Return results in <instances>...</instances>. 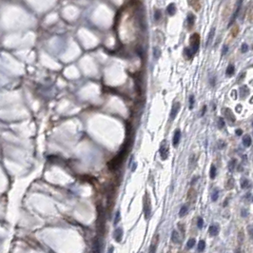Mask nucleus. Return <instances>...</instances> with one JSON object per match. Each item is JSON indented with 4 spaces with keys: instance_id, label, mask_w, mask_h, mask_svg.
<instances>
[{
    "instance_id": "1",
    "label": "nucleus",
    "mask_w": 253,
    "mask_h": 253,
    "mask_svg": "<svg viewBox=\"0 0 253 253\" xmlns=\"http://www.w3.org/2000/svg\"><path fill=\"white\" fill-rule=\"evenodd\" d=\"M130 145H132V141H130V139H128L126 141V145H125L124 148L121 149V151L115 156L114 158H112L111 160L108 163V167H109V168H110V171H116L117 168H119L120 167H121L122 163H123V161H124L125 156H126V152H128V149H129V148L130 147Z\"/></svg>"
},
{
    "instance_id": "2",
    "label": "nucleus",
    "mask_w": 253,
    "mask_h": 253,
    "mask_svg": "<svg viewBox=\"0 0 253 253\" xmlns=\"http://www.w3.org/2000/svg\"><path fill=\"white\" fill-rule=\"evenodd\" d=\"M199 45H200V38L199 35L197 33H194L192 36L190 37V51L192 52V54H195L197 52L198 49H199Z\"/></svg>"
},
{
    "instance_id": "3",
    "label": "nucleus",
    "mask_w": 253,
    "mask_h": 253,
    "mask_svg": "<svg viewBox=\"0 0 253 253\" xmlns=\"http://www.w3.org/2000/svg\"><path fill=\"white\" fill-rule=\"evenodd\" d=\"M168 152H169L168 145L167 142L164 141V143L161 145V148H160V154H161V158H162V160H167V159H168Z\"/></svg>"
},
{
    "instance_id": "4",
    "label": "nucleus",
    "mask_w": 253,
    "mask_h": 253,
    "mask_svg": "<svg viewBox=\"0 0 253 253\" xmlns=\"http://www.w3.org/2000/svg\"><path fill=\"white\" fill-rule=\"evenodd\" d=\"M242 4H243V0H238V1H237L236 8H235V12H234L233 15H232V17H231L230 21H229L228 27H230L231 25H232V23H233L234 21H235V19L237 18V16H238V14H239V12H240V11H241Z\"/></svg>"
},
{
    "instance_id": "5",
    "label": "nucleus",
    "mask_w": 253,
    "mask_h": 253,
    "mask_svg": "<svg viewBox=\"0 0 253 253\" xmlns=\"http://www.w3.org/2000/svg\"><path fill=\"white\" fill-rule=\"evenodd\" d=\"M223 114L225 115V117H226V119L228 120V121L230 122H235V116H234V114L232 113V111H231L229 109H227V108H225V109H223Z\"/></svg>"
},
{
    "instance_id": "6",
    "label": "nucleus",
    "mask_w": 253,
    "mask_h": 253,
    "mask_svg": "<svg viewBox=\"0 0 253 253\" xmlns=\"http://www.w3.org/2000/svg\"><path fill=\"white\" fill-rule=\"evenodd\" d=\"M179 110H180V103L176 102L175 104L172 106V109H171V120H173L176 117L177 113L179 112Z\"/></svg>"
},
{
    "instance_id": "7",
    "label": "nucleus",
    "mask_w": 253,
    "mask_h": 253,
    "mask_svg": "<svg viewBox=\"0 0 253 253\" xmlns=\"http://www.w3.org/2000/svg\"><path fill=\"white\" fill-rule=\"evenodd\" d=\"M181 139V132L180 129H176L175 133H174V136H173V140H172V144L174 147H177V145L179 144Z\"/></svg>"
},
{
    "instance_id": "8",
    "label": "nucleus",
    "mask_w": 253,
    "mask_h": 253,
    "mask_svg": "<svg viewBox=\"0 0 253 253\" xmlns=\"http://www.w3.org/2000/svg\"><path fill=\"white\" fill-rule=\"evenodd\" d=\"M214 34H215V28H212V29L210 30V32H209L208 36H207V43H206V46L207 47H208L209 45L211 44L212 40H213V37H214Z\"/></svg>"
},
{
    "instance_id": "9",
    "label": "nucleus",
    "mask_w": 253,
    "mask_h": 253,
    "mask_svg": "<svg viewBox=\"0 0 253 253\" xmlns=\"http://www.w3.org/2000/svg\"><path fill=\"white\" fill-rule=\"evenodd\" d=\"M114 238L116 242H121L122 238H123V230L122 228H117L114 231Z\"/></svg>"
},
{
    "instance_id": "10",
    "label": "nucleus",
    "mask_w": 253,
    "mask_h": 253,
    "mask_svg": "<svg viewBox=\"0 0 253 253\" xmlns=\"http://www.w3.org/2000/svg\"><path fill=\"white\" fill-rule=\"evenodd\" d=\"M93 251L96 253H99L101 251V243H100V240H98V239H94V242H93Z\"/></svg>"
},
{
    "instance_id": "11",
    "label": "nucleus",
    "mask_w": 253,
    "mask_h": 253,
    "mask_svg": "<svg viewBox=\"0 0 253 253\" xmlns=\"http://www.w3.org/2000/svg\"><path fill=\"white\" fill-rule=\"evenodd\" d=\"M208 232H209V234H210L211 236H216L217 234H218V232H219L218 226H214V225L210 226H209V228H208Z\"/></svg>"
},
{
    "instance_id": "12",
    "label": "nucleus",
    "mask_w": 253,
    "mask_h": 253,
    "mask_svg": "<svg viewBox=\"0 0 253 253\" xmlns=\"http://www.w3.org/2000/svg\"><path fill=\"white\" fill-rule=\"evenodd\" d=\"M171 241L173 242V243H179V241H180V236H179V233H178L176 230H173L172 233H171Z\"/></svg>"
},
{
    "instance_id": "13",
    "label": "nucleus",
    "mask_w": 253,
    "mask_h": 253,
    "mask_svg": "<svg viewBox=\"0 0 253 253\" xmlns=\"http://www.w3.org/2000/svg\"><path fill=\"white\" fill-rule=\"evenodd\" d=\"M243 145L246 148H248V147L251 145V137L250 135H245L243 138Z\"/></svg>"
},
{
    "instance_id": "14",
    "label": "nucleus",
    "mask_w": 253,
    "mask_h": 253,
    "mask_svg": "<svg viewBox=\"0 0 253 253\" xmlns=\"http://www.w3.org/2000/svg\"><path fill=\"white\" fill-rule=\"evenodd\" d=\"M194 21H195L194 15H193L192 13H188V15L187 16V24H188V27L189 28L192 27L193 24H194Z\"/></svg>"
},
{
    "instance_id": "15",
    "label": "nucleus",
    "mask_w": 253,
    "mask_h": 253,
    "mask_svg": "<svg viewBox=\"0 0 253 253\" xmlns=\"http://www.w3.org/2000/svg\"><path fill=\"white\" fill-rule=\"evenodd\" d=\"M176 12V7H175V4H173V3H171V4H169L168 7V13L169 15H174Z\"/></svg>"
},
{
    "instance_id": "16",
    "label": "nucleus",
    "mask_w": 253,
    "mask_h": 253,
    "mask_svg": "<svg viewBox=\"0 0 253 253\" xmlns=\"http://www.w3.org/2000/svg\"><path fill=\"white\" fill-rule=\"evenodd\" d=\"M248 93V89L246 86H243L242 88H240V95L242 98H245Z\"/></svg>"
},
{
    "instance_id": "17",
    "label": "nucleus",
    "mask_w": 253,
    "mask_h": 253,
    "mask_svg": "<svg viewBox=\"0 0 253 253\" xmlns=\"http://www.w3.org/2000/svg\"><path fill=\"white\" fill-rule=\"evenodd\" d=\"M237 160L236 159H232V160L229 162L228 164V169L230 172H232V171H234V169H235V167H236L237 165Z\"/></svg>"
},
{
    "instance_id": "18",
    "label": "nucleus",
    "mask_w": 253,
    "mask_h": 253,
    "mask_svg": "<svg viewBox=\"0 0 253 253\" xmlns=\"http://www.w3.org/2000/svg\"><path fill=\"white\" fill-rule=\"evenodd\" d=\"M234 71H235V68H234L233 65H229L227 68H226V73L227 76H231L232 74L234 73Z\"/></svg>"
},
{
    "instance_id": "19",
    "label": "nucleus",
    "mask_w": 253,
    "mask_h": 253,
    "mask_svg": "<svg viewBox=\"0 0 253 253\" xmlns=\"http://www.w3.org/2000/svg\"><path fill=\"white\" fill-rule=\"evenodd\" d=\"M216 174H217V169L216 168H215V166L212 165L211 168H210V171H209V176H210L211 179H214Z\"/></svg>"
},
{
    "instance_id": "20",
    "label": "nucleus",
    "mask_w": 253,
    "mask_h": 253,
    "mask_svg": "<svg viewBox=\"0 0 253 253\" xmlns=\"http://www.w3.org/2000/svg\"><path fill=\"white\" fill-rule=\"evenodd\" d=\"M241 187L242 188H247L249 187V181L246 178H242L241 180Z\"/></svg>"
},
{
    "instance_id": "21",
    "label": "nucleus",
    "mask_w": 253,
    "mask_h": 253,
    "mask_svg": "<svg viewBox=\"0 0 253 253\" xmlns=\"http://www.w3.org/2000/svg\"><path fill=\"white\" fill-rule=\"evenodd\" d=\"M187 206H183V207H181L180 211H179V216L180 217L185 216V215L187 214Z\"/></svg>"
},
{
    "instance_id": "22",
    "label": "nucleus",
    "mask_w": 253,
    "mask_h": 253,
    "mask_svg": "<svg viewBox=\"0 0 253 253\" xmlns=\"http://www.w3.org/2000/svg\"><path fill=\"white\" fill-rule=\"evenodd\" d=\"M206 247V242L204 240H201L198 244V251H203Z\"/></svg>"
},
{
    "instance_id": "23",
    "label": "nucleus",
    "mask_w": 253,
    "mask_h": 253,
    "mask_svg": "<svg viewBox=\"0 0 253 253\" xmlns=\"http://www.w3.org/2000/svg\"><path fill=\"white\" fill-rule=\"evenodd\" d=\"M218 197H219V191L217 189H215L214 191H213V193L211 194V200L213 202H215V201H217Z\"/></svg>"
},
{
    "instance_id": "24",
    "label": "nucleus",
    "mask_w": 253,
    "mask_h": 253,
    "mask_svg": "<svg viewBox=\"0 0 253 253\" xmlns=\"http://www.w3.org/2000/svg\"><path fill=\"white\" fill-rule=\"evenodd\" d=\"M195 243H196V241H195V239H189L188 240V242L187 243V248H191V247H193L194 246V245H195Z\"/></svg>"
},
{
    "instance_id": "25",
    "label": "nucleus",
    "mask_w": 253,
    "mask_h": 253,
    "mask_svg": "<svg viewBox=\"0 0 253 253\" xmlns=\"http://www.w3.org/2000/svg\"><path fill=\"white\" fill-rule=\"evenodd\" d=\"M194 102H195L194 95H190V96H189V110H192V109H193Z\"/></svg>"
},
{
    "instance_id": "26",
    "label": "nucleus",
    "mask_w": 253,
    "mask_h": 253,
    "mask_svg": "<svg viewBox=\"0 0 253 253\" xmlns=\"http://www.w3.org/2000/svg\"><path fill=\"white\" fill-rule=\"evenodd\" d=\"M185 53H186V56H187V58H188V59H190L193 56L192 52H191V51H190L189 48H187V49H185Z\"/></svg>"
},
{
    "instance_id": "27",
    "label": "nucleus",
    "mask_w": 253,
    "mask_h": 253,
    "mask_svg": "<svg viewBox=\"0 0 253 253\" xmlns=\"http://www.w3.org/2000/svg\"><path fill=\"white\" fill-rule=\"evenodd\" d=\"M153 54H154V57L155 58H159L161 55V51L159 48H154L153 50Z\"/></svg>"
},
{
    "instance_id": "28",
    "label": "nucleus",
    "mask_w": 253,
    "mask_h": 253,
    "mask_svg": "<svg viewBox=\"0 0 253 253\" xmlns=\"http://www.w3.org/2000/svg\"><path fill=\"white\" fill-rule=\"evenodd\" d=\"M225 126V120L222 118V117H219V119H218V128L219 129H223Z\"/></svg>"
},
{
    "instance_id": "29",
    "label": "nucleus",
    "mask_w": 253,
    "mask_h": 253,
    "mask_svg": "<svg viewBox=\"0 0 253 253\" xmlns=\"http://www.w3.org/2000/svg\"><path fill=\"white\" fill-rule=\"evenodd\" d=\"M197 226H198V228H200V229H202V227L204 226V220L200 217V218H198V220H197Z\"/></svg>"
},
{
    "instance_id": "30",
    "label": "nucleus",
    "mask_w": 253,
    "mask_h": 253,
    "mask_svg": "<svg viewBox=\"0 0 253 253\" xmlns=\"http://www.w3.org/2000/svg\"><path fill=\"white\" fill-rule=\"evenodd\" d=\"M154 18H155L156 21H158V20L161 18V12L159 10L155 11V13H154Z\"/></svg>"
},
{
    "instance_id": "31",
    "label": "nucleus",
    "mask_w": 253,
    "mask_h": 253,
    "mask_svg": "<svg viewBox=\"0 0 253 253\" xmlns=\"http://www.w3.org/2000/svg\"><path fill=\"white\" fill-rule=\"evenodd\" d=\"M136 51H137V53L139 54V56L143 57V56H144V50H143V48H142V47H138V48H137V50H136Z\"/></svg>"
},
{
    "instance_id": "32",
    "label": "nucleus",
    "mask_w": 253,
    "mask_h": 253,
    "mask_svg": "<svg viewBox=\"0 0 253 253\" xmlns=\"http://www.w3.org/2000/svg\"><path fill=\"white\" fill-rule=\"evenodd\" d=\"M241 51H242V52H246V51H248V46H247V44H243L242 45V47H241Z\"/></svg>"
},
{
    "instance_id": "33",
    "label": "nucleus",
    "mask_w": 253,
    "mask_h": 253,
    "mask_svg": "<svg viewBox=\"0 0 253 253\" xmlns=\"http://www.w3.org/2000/svg\"><path fill=\"white\" fill-rule=\"evenodd\" d=\"M120 221V211L116 212V215H115V220H114V225L118 224V222Z\"/></svg>"
},
{
    "instance_id": "34",
    "label": "nucleus",
    "mask_w": 253,
    "mask_h": 253,
    "mask_svg": "<svg viewBox=\"0 0 253 253\" xmlns=\"http://www.w3.org/2000/svg\"><path fill=\"white\" fill-rule=\"evenodd\" d=\"M227 51H228V47H227V46L223 47V50H222V55H225V54H226Z\"/></svg>"
},
{
    "instance_id": "35",
    "label": "nucleus",
    "mask_w": 253,
    "mask_h": 253,
    "mask_svg": "<svg viewBox=\"0 0 253 253\" xmlns=\"http://www.w3.org/2000/svg\"><path fill=\"white\" fill-rule=\"evenodd\" d=\"M235 133H236L237 136H241L242 134H243V129H236V132H235Z\"/></svg>"
},
{
    "instance_id": "36",
    "label": "nucleus",
    "mask_w": 253,
    "mask_h": 253,
    "mask_svg": "<svg viewBox=\"0 0 253 253\" xmlns=\"http://www.w3.org/2000/svg\"><path fill=\"white\" fill-rule=\"evenodd\" d=\"M247 214H248V212L246 211V209H243V210H242V216L243 217H246L247 216Z\"/></svg>"
},
{
    "instance_id": "37",
    "label": "nucleus",
    "mask_w": 253,
    "mask_h": 253,
    "mask_svg": "<svg viewBox=\"0 0 253 253\" xmlns=\"http://www.w3.org/2000/svg\"><path fill=\"white\" fill-rule=\"evenodd\" d=\"M246 198L247 200H249V201L251 202V201H252V200H251V193H247V194H246Z\"/></svg>"
},
{
    "instance_id": "38",
    "label": "nucleus",
    "mask_w": 253,
    "mask_h": 253,
    "mask_svg": "<svg viewBox=\"0 0 253 253\" xmlns=\"http://www.w3.org/2000/svg\"><path fill=\"white\" fill-rule=\"evenodd\" d=\"M197 178H198V176H195V177H193V178H192L193 180L191 181V185H193V184H194V183L196 182V181H197Z\"/></svg>"
},
{
    "instance_id": "39",
    "label": "nucleus",
    "mask_w": 253,
    "mask_h": 253,
    "mask_svg": "<svg viewBox=\"0 0 253 253\" xmlns=\"http://www.w3.org/2000/svg\"><path fill=\"white\" fill-rule=\"evenodd\" d=\"M236 110H237V112H241V110H242V107L240 106V105H238L236 107Z\"/></svg>"
},
{
    "instance_id": "40",
    "label": "nucleus",
    "mask_w": 253,
    "mask_h": 253,
    "mask_svg": "<svg viewBox=\"0 0 253 253\" xmlns=\"http://www.w3.org/2000/svg\"><path fill=\"white\" fill-rule=\"evenodd\" d=\"M136 168H137V164H136V163H134V166H132V171H135V169H136Z\"/></svg>"
},
{
    "instance_id": "41",
    "label": "nucleus",
    "mask_w": 253,
    "mask_h": 253,
    "mask_svg": "<svg viewBox=\"0 0 253 253\" xmlns=\"http://www.w3.org/2000/svg\"><path fill=\"white\" fill-rule=\"evenodd\" d=\"M235 93H236V90H232L231 94H233V99H236V98H237V96L235 95Z\"/></svg>"
},
{
    "instance_id": "42",
    "label": "nucleus",
    "mask_w": 253,
    "mask_h": 253,
    "mask_svg": "<svg viewBox=\"0 0 253 253\" xmlns=\"http://www.w3.org/2000/svg\"><path fill=\"white\" fill-rule=\"evenodd\" d=\"M206 110H207V106H204V109H203V111H202V113H201V115H204L205 114V112H206Z\"/></svg>"
},
{
    "instance_id": "43",
    "label": "nucleus",
    "mask_w": 253,
    "mask_h": 253,
    "mask_svg": "<svg viewBox=\"0 0 253 253\" xmlns=\"http://www.w3.org/2000/svg\"><path fill=\"white\" fill-rule=\"evenodd\" d=\"M110 247H111V248H110V250H109V252H112V251H113V248H112V247H113V246H110Z\"/></svg>"
}]
</instances>
